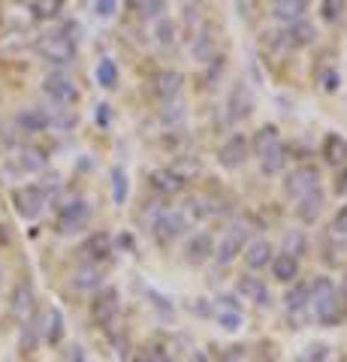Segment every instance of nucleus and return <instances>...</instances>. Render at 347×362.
<instances>
[{
  "instance_id": "bb28decb",
  "label": "nucleus",
  "mask_w": 347,
  "mask_h": 362,
  "mask_svg": "<svg viewBox=\"0 0 347 362\" xmlns=\"http://www.w3.org/2000/svg\"><path fill=\"white\" fill-rule=\"evenodd\" d=\"M251 145H254L257 157H263L266 151H272L275 145H281V133H278V127H272V124H266V127L257 130V136H254Z\"/></svg>"
},
{
  "instance_id": "5fc2aeb1",
  "label": "nucleus",
  "mask_w": 347,
  "mask_h": 362,
  "mask_svg": "<svg viewBox=\"0 0 347 362\" xmlns=\"http://www.w3.org/2000/svg\"><path fill=\"white\" fill-rule=\"evenodd\" d=\"M0 278H4V269H0Z\"/></svg>"
},
{
  "instance_id": "f704fd0d",
  "label": "nucleus",
  "mask_w": 347,
  "mask_h": 362,
  "mask_svg": "<svg viewBox=\"0 0 347 362\" xmlns=\"http://www.w3.org/2000/svg\"><path fill=\"white\" fill-rule=\"evenodd\" d=\"M211 49H215V37H211L208 28H203V30H199V37L194 40V58L196 61H208Z\"/></svg>"
},
{
  "instance_id": "4468645a",
  "label": "nucleus",
  "mask_w": 347,
  "mask_h": 362,
  "mask_svg": "<svg viewBox=\"0 0 347 362\" xmlns=\"http://www.w3.org/2000/svg\"><path fill=\"white\" fill-rule=\"evenodd\" d=\"M272 245H269L266 239H251L248 245H245V251H242V259H245V266H248L251 272H260L266 269L269 263H272Z\"/></svg>"
},
{
  "instance_id": "603ef678",
  "label": "nucleus",
  "mask_w": 347,
  "mask_h": 362,
  "mask_svg": "<svg viewBox=\"0 0 347 362\" xmlns=\"http://www.w3.org/2000/svg\"><path fill=\"white\" fill-rule=\"evenodd\" d=\"M0 245H6V230L4 226H0Z\"/></svg>"
},
{
  "instance_id": "7ed1b4c3",
  "label": "nucleus",
  "mask_w": 347,
  "mask_h": 362,
  "mask_svg": "<svg viewBox=\"0 0 347 362\" xmlns=\"http://www.w3.org/2000/svg\"><path fill=\"white\" fill-rule=\"evenodd\" d=\"M245 245H248V221H236L223 230L220 242L215 245V254L211 257H215L218 266H230L233 259L245 251Z\"/></svg>"
},
{
  "instance_id": "864d4df0",
  "label": "nucleus",
  "mask_w": 347,
  "mask_h": 362,
  "mask_svg": "<svg viewBox=\"0 0 347 362\" xmlns=\"http://www.w3.org/2000/svg\"><path fill=\"white\" fill-rule=\"evenodd\" d=\"M339 296H341V302H347V281H344V293H339Z\"/></svg>"
},
{
  "instance_id": "2eb2a0df",
  "label": "nucleus",
  "mask_w": 347,
  "mask_h": 362,
  "mask_svg": "<svg viewBox=\"0 0 347 362\" xmlns=\"http://www.w3.org/2000/svg\"><path fill=\"white\" fill-rule=\"evenodd\" d=\"M33 308H37V302H33V287L28 281H21V284H16L13 293H9V311H13L18 320H28L33 314Z\"/></svg>"
},
{
  "instance_id": "f257e3e1",
  "label": "nucleus",
  "mask_w": 347,
  "mask_h": 362,
  "mask_svg": "<svg viewBox=\"0 0 347 362\" xmlns=\"http://www.w3.org/2000/svg\"><path fill=\"white\" fill-rule=\"evenodd\" d=\"M308 299H311V311H314V317L320 323H339L341 314H344V302L339 296V287L332 284L329 278H314L308 287Z\"/></svg>"
},
{
  "instance_id": "f03ea898",
  "label": "nucleus",
  "mask_w": 347,
  "mask_h": 362,
  "mask_svg": "<svg viewBox=\"0 0 347 362\" xmlns=\"http://www.w3.org/2000/svg\"><path fill=\"white\" fill-rule=\"evenodd\" d=\"M37 52H40V58H46L49 64H70L76 58V40L66 30L42 33L37 40Z\"/></svg>"
},
{
  "instance_id": "f3484780",
  "label": "nucleus",
  "mask_w": 347,
  "mask_h": 362,
  "mask_svg": "<svg viewBox=\"0 0 347 362\" xmlns=\"http://www.w3.org/2000/svg\"><path fill=\"white\" fill-rule=\"evenodd\" d=\"M182 85H184V76L175 73V70H160L154 76V94L160 97V103H170L182 94Z\"/></svg>"
},
{
  "instance_id": "a19ab883",
  "label": "nucleus",
  "mask_w": 347,
  "mask_h": 362,
  "mask_svg": "<svg viewBox=\"0 0 347 362\" xmlns=\"http://www.w3.org/2000/svg\"><path fill=\"white\" fill-rule=\"evenodd\" d=\"M142 16L145 18H154V21H158V18H163V0H142Z\"/></svg>"
},
{
  "instance_id": "a878e982",
  "label": "nucleus",
  "mask_w": 347,
  "mask_h": 362,
  "mask_svg": "<svg viewBox=\"0 0 347 362\" xmlns=\"http://www.w3.org/2000/svg\"><path fill=\"white\" fill-rule=\"evenodd\" d=\"M13 163L21 169V173H42V169H46V157H42V151H37V148H18Z\"/></svg>"
},
{
  "instance_id": "0eeeda50",
  "label": "nucleus",
  "mask_w": 347,
  "mask_h": 362,
  "mask_svg": "<svg viewBox=\"0 0 347 362\" xmlns=\"http://www.w3.org/2000/svg\"><path fill=\"white\" fill-rule=\"evenodd\" d=\"M317 187H320V169L311 166V163L293 169V173L287 175V181H284V190H287V197L293 202L302 199L305 194H311V190H317Z\"/></svg>"
},
{
  "instance_id": "a211bd4d",
  "label": "nucleus",
  "mask_w": 347,
  "mask_h": 362,
  "mask_svg": "<svg viewBox=\"0 0 347 362\" xmlns=\"http://www.w3.org/2000/svg\"><path fill=\"white\" fill-rule=\"evenodd\" d=\"M323 202H327V197H323V187L311 190V194H305L302 199H296V218L302 223H314L320 214H323Z\"/></svg>"
},
{
  "instance_id": "4c0bfd02",
  "label": "nucleus",
  "mask_w": 347,
  "mask_h": 362,
  "mask_svg": "<svg viewBox=\"0 0 347 362\" xmlns=\"http://www.w3.org/2000/svg\"><path fill=\"white\" fill-rule=\"evenodd\" d=\"M344 6H347V0H323V6H320L323 21H329V25H335V21H341Z\"/></svg>"
},
{
  "instance_id": "49530a36",
  "label": "nucleus",
  "mask_w": 347,
  "mask_h": 362,
  "mask_svg": "<svg viewBox=\"0 0 347 362\" xmlns=\"http://www.w3.org/2000/svg\"><path fill=\"white\" fill-rule=\"evenodd\" d=\"M320 85H323V90H339V73L327 70V73H323V78H320Z\"/></svg>"
},
{
  "instance_id": "393cba45",
  "label": "nucleus",
  "mask_w": 347,
  "mask_h": 362,
  "mask_svg": "<svg viewBox=\"0 0 347 362\" xmlns=\"http://www.w3.org/2000/svg\"><path fill=\"white\" fill-rule=\"evenodd\" d=\"M42 335H46V341L49 344H61V338H64V317L58 308H49L46 314H42Z\"/></svg>"
},
{
  "instance_id": "de8ad7c7",
  "label": "nucleus",
  "mask_w": 347,
  "mask_h": 362,
  "mask_svg": "<svg viewBox=\"0 0 347 362\" xmlns=\"http://www.w3.org/2000/svg\"><path fill=\"white\" fill-rule=\"evenodd\" d=\"M66 362H94V359L88 356V354H85V350H82L79 344H76V347H70V350H66Z\"/></svg>"
},
{
  "instance_id": "f8f14e48",
  "label": "nucleus",
  "mask_w": 347,
  "mask_h": 362,
  "mask_svg": "<svg viewBox=\"0 0 347 362\" xmlns=\"http://www.w3.org/2000/svg\"><path fill=\"white\" fill-rule=\"evenodd\" d=\"M254 109V97H251V88L245 82H236L230 90V100H227V121L230 124H239L251 115Z\"/></svg>"
},
{
  "instance_id": "4be33fe9",
  "label": "nucleus",
  "mask_w": 347,
  "mask_h": 362,
  "mask_svg": "<svg viewBox=\"0 0 347 362\" xmlns=\"http://www.w3.org/2000/svg\"><path fill=\"white\" fill-rule=\"evenodd\" d=\"M236 287H239V293H242V296L248 299V302L260 305V308H266V305H269V287L263 284L260 278H254V275H242Z\"/></svg>"
},
{
  "instance_id": "a18cd8bd",
  "label": "nucleus",
  "mask_w": 347,
  "mask_h": 362,
  "mask_svg": "<svg viewBox=\"0 0 347 362\" xmlns=\"http://www.w3.org/2000/svg\"><path fill=\"white\" fill-rule=\"evenodd\" d=\"M220 362H245V347H230V350H223Z\"/></svg>"
},
{
  "instance_id": "6ab92c4d",
  "label": "nucleus",
  "mask_w": 347,
  "mask_h": 362,
  "mask_svg": "<svg viewBox=\"0 0 347 362\" xmlns=\"http://www.w3.org/2000/svg\"><path fill=\"white\" fill-rule=\"evenodd\" d=\"M16 124L25 133H42L46 127H52V115L49 109H40V106H30V109H21L16 115Z\"/></svg>"
},
{
  "instance_id": "412c9836",
  "label": "nucleus",
  "mask_w": 347,
  "mask_h": 362,
  "mask_svg": "<svg viewBox=\"0 0 347 362\" xmlns=\"http://www.w3.org/2000/svg\"><path fill=\"white\" fill-rule=\"evenodd\" d=\"M308 308H311L308 287L305 284H293V287L287 290V296H284V311L293 317V320H299V317H305Z\"/></svg>"
},
{
  "instance_id": "473e14b6",
  "label": "nucleus",
  "mask_w": 347,
  "mask_h": 362,
  "mask_svg": "<svg viewBox=\"0 0 347 362\" xmlns=\"http://www.w3.org/2000/svg\"><path fill=\"white\" fill-rule=\"evenodd\" d=\"M287 37H290V45L299 49V45H311V42H314L317 30H314V25H308V21H299V25H293L287 30Z\"/></svg>"
},
{
  "instance_id": "cd10ccee",
  "label": "nucleus",
  "mask_w": 347,
  "mask_h": 362,
  "mask_svg": "<svg viewBox=\"0 0 347 362\" xmlns=\"http://www.w3.org/2000/svg\"><path fill=\"white\" fill-rule=\"evenodd\" d=\"M100 281H103V275H100V269L91 263V266H79V269H76L70 284H73L76 290H97Z\"/></svg>"
},
{
  "instance_id": "9d476101",
  "label": "nucleus",
  "mask_w": 347,
  "mask_h": 362,
  "mask_svg": "<svg viewBox=\"0 0 347 362\" xmlns=\"http://www.w3.org/2000/svg\"><path fill=\"white\" fill-rule=\"evenodd\" d=\"M251 157V142L245 139L242 133H233L227 142L220 145V151H218V163L223 169H239L245 166V160Z\"/></svg>"
},
{
  "instance_id": "72a5a7b5",
  "label": "nucleus",
  "mask_w": 347,
  "mask_h": 362,
  "mask_svg": "<svg viewBox=\"0 0 347 362\" xmlns=\"http://www.w3.org/2000/svg\"><path fill=\"white\" fill-rule=\"evenodd\" d=\"M97 82H100V88H115L118 85V66L112 58H103L97 64Z\"/></svg>"
},
{
  "instance_id": "79ce46f5",
  "label": "nucleus",
  "mask_w": 347,
  "mask_h": 362,
  "mask_svg": "<svg viewBox=\"0 0 347 362\" xmlns=\"http://www.w3.org/2000/svg\"><path fill=\"white\" fill-rule=\"evenodd\" d=\"M182 118H184V109H182V103H178V97H175V100H170V103H166L163 121H166V124H175V121H182Z\"/></svg>"
},
{
  "instance_id": "c756f323",
  "label": "nucleus",
  "mask_w": 347,
  "mask_h": 362,
  "mask_svg": "<svg viewBox=\"0 0 347 362\" xmlns=\"http://www.w3.org/2000/svg\"><path fill=\"white\" fill-rule=\"evenodd\" d=\"M323 157L327 163H344L347 160V139H341L339 133H329L323 142Z\"/></svg>"
},
{
  "instance_id": "b1692460",
  "label": "nucleus",
  "mask_w": 347,
  "mask_h": 362,
  "mask_svg": "<svg viewBox=\"0 0 347 362\" xmlns=\"http://www.w3.org/2000/svg\"><path fill=\"white\" fill-rule=\"evenodd\" d=\"M148 181H151V187L154 190H160V194H178V190L184 187V181L178 178L170 166H160V169H151V175H148Z\"/></svg>"
},
{
  "instance_id": "ddd939ff",
  "label": "nucleus",
  "mask_w": 347,
  "mask_h": 362,
  "mask_svg": "<svg viewBox=\"0 0 347 362\" xmlns=\"http://www.w3.org/2000/svg\"><path fill=\"white\" fill-rule=\"evenodd\" d=\"M215 254V239L208 233H194L184 245V263L187 266H203Z\"/></svg>"
},
{
  "instance_id": "e433bc0d",
  "label": "nucleus",
  "mask_w": 347,
  "mask_h": 362,
  "mask_svg": "<svg viewBox=\"0 0 347 362\" xmlns=\"http://www.w3.org/2000/svg\"><path fill=\"white\" fill-rule=\"evenodd\" d=\"M154 40H158V45H163V49L175 42V25L166 16L158 18V25H154Z\"/></svg>"
},
{
  "instance_id": "5701e85b",
  "label": "nucleus",
  "mask_w": 347,
  "mask_h": 362,
  "mask_svg": "<svg viewBox=\"0 0 347 362\" xmlns=\"http://www.w3.org/2000/svg\"><path fill=\"white\" fill-rule=\"evenodd\" d=\"M269 266H272V275L281 281V284H293L296 275H299V259H296V257H290V254H284V251H281V254H275Z\"/></svg>"
},
{
  "instance_id": "37998d69",
  "label": "nucleus",
  "mask_w": 347,
  "mask_h": 362,
  "mask_svg": "<svg viewBox=\"0 0 347 362\" xmlns=\"http://www.w3.org/2000/svg\"><path fill=\"white\" fill-rule=\"evenodd\" d=\"M94 9L100 18H112L115 16V0H94Z\"/></svg>"
},
{
  "instance_id": "c85d7f7f",
  "label": "nucleus",
  "mask_w": 347,
  "mask_h": 362,
  "mask_svg": "<svg viewBox=\"0 0 347 362\" xmlns=\"http://www.w3.org/2000/svg\"><path fill=\"white\" fill-rule=\"evenodd\" d=\"M257 160H260V169L266 175H278L284 169V163H287V148L284 145H275L272 151H266L263 157H257Z\"/></svg>"
},
{
  "instance_id": "aec40b11",
  "label": "nucleus",
  "mask_w": 347,
  "mask_h": 362,
  "mask_svg": "<svg viewBox=\"0 0 347 362\" xmlns=\"http://www.w3.org/2000/svg\"><path fill=\"white\" fill-rule=\"evenodd\" d=\"M82 254H85V259H91V263H103V259L112 257V235L109 233L88 235L85 245H82Z\"/></svg>"
},
{
  "instance_id": "c9c22d12",
  "label": "nucleus",
  "mask_w": 347,
  "mask_h": 362,
  "mask_svg": "<svg viewBox=\"0 0 347 362\" xmlns=\"http://www.w3.org/2000/svg\"><path fill=\"white\" fill-rule=\"evenodd\" d=\"M61 6H64V0H33L30 13L33 18H54L61 13Z\"/></svg>"
},
{
  "instance_id": "09e8293b",
  "label": "nucleus",
  "mask_w": 347,
  "mask_h": 362,
  "mask_svg": "<svg viewBox=\"0 0 347 362\" xmlns=\"http://www.w3.org/2000/svg\"><path fill=\"white\" fill-rule=\"evenodd\" d=\"M97 109H100V112H97V121H100V124H103V127H106V124H109V106L103 103V106H97Z\"/></svg>"
},
{
  "instance_id": "2f4dec72",
  "label": "nucleus",
  "mask_w": 347,
  "mask_h": 362,
  "mask_svg": "<svg viewBox=\"0 0 347 362\" xmlns=\"http://www.w3.org/2000/svg\"><path fill=\"white\" fill-rule=\"evenodd\" d=\"M172 173L182 178V181H190V178H196L199 173H203V163L196 160V157H190V154H184V157H178V160L170 166Z\"/></svg>"
},
{
  "instance_id": "6e6552de",
  "label": "nucleus",
  "mask_w": 347,
  "mask_h": 362,
  "mask_svg": "<svg viewBox=\"0 0 347 362\" xmlns=\"http://www.w3.org/2000/svg\"><path fill=\"white\" fill-rule=\"evenodd\" d=\"M42 90H46V97L52 100L54 106H73L76 100H79V88L73 85V78L70 76H64V73H52L46 76V82H42Z\"/></svg>"
},
{
  "instance_id": "3c124183",
  "label": "nucleus",
  "mask_w": 347,
  "mask_h": 362,
  "mask_svg": "<svg viewBox=\"0 0 347 362\" xmlns=\"http://www.w3.org/2000/svg\"><path fill=\"white\" fill-rule=\"evenodd\" d=\"M190 362H206V356L203 354H194V356H190Z\"/></svg>"
},
{
  "instance_id": "ea45409f",
  "label": "nucleus",
  "mask_w": 347,
  "mask_h": 362,
  "mask_svg": "<svg viewBox=\"0 0 347 362\" xmlns=\"http://www.w3.org/2000/svg\"><path fill=\"white\" fill-rule=\"evenodd\" d=\"M284 254H290V257L299 259V254H305V235L287 233V247H284Z\"/></svg>"
},
{
  "instance_id": "9b49d317",
  "label": "nucleus",
  "mask_w": 347,
  "mask_h": 362,
  "mask_svg": "<svg viewBox=\"0 0 347 362\" xmlns=\"http://www.w3.org/2000/svg\"><path fill=\"white\" fill-rule=\"evenodd\" d=\"M215 320L223 332H239L245 326V311L233 296H220L215 302Z\"/></svg>"
},
{
  "instance_id": "7c9ffc66",
  "label": "nucleus",
  "mask_w": 347,
  "mask_h": 362,
  "mask_svg": "<svg viewBox=\"0 0 347 362\" xmlns=\"http://www.w3.org/2000/svg\"><path fill=\"white\" fill-rule=\"evenodd\" d=\"M127 194H130V181H127V173L121 166L112 169V199L115 206H124L127 202Z\"/></svg>"
},
{
  "instance_id": "1a4fd4ad",
  "label": "nucleus",
  "mask_w": 347,
  "mask_h": 362,
  "mask_svg": "<svg viewBox=\"0 0 347 362\" xmlns=\"http://www.w3.org/2000/svg\"><path fill=\"white\" fill-rule=\"evenodd\" d=\"M88 218H91V206H88L85 199H70V202H64L61 211H58V233H64V235L79 233L82 226L88 223Z\"/></svg>"
},
{
  "instance_id": "c03bdc74",
  "label": "nucleus",
  "mask_w": 347,
  "mask_h": 362,
  "mask_svg": "<svg viewBox=\"0 0 347 362\" xmlns=\"http://www.w3.org/2000/svg\"><path fill=\"white\" fill-rule=\"evenodd\" d=\"M332 230H335V233H341V235H347V206H341L339 214L332 218Z\"/></svg>"
},
{
  "instance_id": "20e7f679",
  "label": "nucleus",
  "mask_w": 347,
  "mask_h": 362,
  "mask_svg": "<svg viewBox=\"0 0 347 362\" xmlns=\"http://www.w3.org/2000/svg\"><path fill=\"white\" fill-rule=\"evenodd\" d=\"M190 226H194V223H190V218L182 209H163L158 218L151 221V233H154V239L166 245V242L178 239V235H184Z\"/></svg>"
},
{
  "instance_id": "58836bf2",
  "label": "nucleus",
  "mask_w": 347,
  "mask_h": 362,
  "mask_svg": "<svg viewBox=\"0 0 347 362\" xmlns=\"http://www.w3.org/2000/svg\"><path fill=\"white\" fill-rule=\"evenodd\" d=\"M130 362H170V356H166V350H160V347H142L133 354Z\"/></svg>"
},
{
  "instance_id": "dca6fc26",
  "label": "nucleus",
  "mask_w": 347,
  "mask_h": 362,
  "mask_svg": "<svg viewBox=\"0 0 347 362\" xmlns=\"http://www.w3.org/2000/svg\"><path fill=\"white\" fill-rule=\"evenodd\" d=\"M308 13V0H275L272 4V16L275 21H281V25H299L302 18Z\"/></svg>"
},
{
  "instance_id": "39448f33",
  "label": "nucleus",
  "mask_w": 347,
  "mask_h": 362,
  "mask_svg": "<svg viewBox=\"0 0 347 362\" xmlns=\"http://www.w3.org/2000/svg\"><path fill=\"white\" fill-rule=\"evenodd\" d=\"M13 206L25 221H37L40 214L46 211L49 197H46V190H42L40 185H25V187L13 190Z\"/></svg>"
},
{
  "instance_id": "423d86ee",
  "label": "nucleus",
  "mask_w": 347,
  "mask_h": 362,
  "mask_svg": "<svg viewBox=\"0 0 347 362\" xmlns=\"http://www.w3.org/2000/svg\"><path fill=\"white\" fill-rule=\"evenodd\" d=\"M118 311H121L118 290H112V287L97 290V296L91 299V320L100 326V329H112L118 320Z\"/></svg>"
},
{
  "instance_id": "8fccbe9b",
  "label": "nucleus",
  "mask_w": 347,
  "mask_h": 362,
  "mask_svg": "<svg viewBox=\"0 0 347 362\" xmlns=\"http://www.w3.org/2000/svg\"><path fill=\"white\" fill-rule=\"evenodd\" d=\"M339 194H347V169H344L341 178H339Z\"/></svg>"
}]
</instances>
